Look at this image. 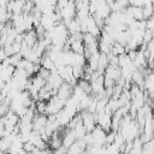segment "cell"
Wrapping results in <instances>:
<instances>
[{"label":"cell","instance_id":"obj_1","mask_svg":"<svg viewBox=\"0 0 154 154\" xmlns=\"http://www.w3.org/2000/svg\"><path fill=\"white\" fill-rule=\"evenodd\" d=\"M66 101L60 99L58 95H54L48 102H47V116H52V114H57L58 112H60L64 107H65Z\"/></svg>","mask_w":154,"mask_h":154},{"label":"cell","instance_id":"obj_2","mask_svg":"<svg viewBox=\"0 0 154 154\" xmlns=\"http://www.w3.org/2000/svg\"><path fill=\"white\" fill-rule=\"evenodd\" d=\"M58 72L63 77V79L65 82H67V83H70L72 85H75L78 82V79L73 76V67L70 66V65H64V66L58 67Z\"/></svg>","mask_w":154,"mask_h":154},{"label":"cell","instance_id":"obj_3","mask_svg":"<svg viewBox=\"0 0 154 154\" xmlns=\"http://www.w3.org/2000/svg\"><path fill=\"white\" fill-rule=\"evenodd\" d=\"M60 13H61L63 22H67V20H70V19L76 18V13H77L76 2L70 1V2H69V5H67L66 7H64L63 10H60Z\"/></svg>","mask_w":154,"mask_h":154},{"label":"cell","instance_id":"obj_4","mask_svg":"<svg viewBox=\"0 0 154 154\" xmlns=\"http://www.w3.org/2000/svg\"><path fill=\"white\" fill-rule=\"evenodd\" d=\"M93 137H94V144L97 146H106V137H107V131L103 130L101 126H96L93 131Z\"/></svg>","mask_w":154,"mask_h":154},{"label":"cell","instance_id":"obj_5","mask_svg":"<svg viewBox=\"0 0 154 154\" xmlns=\"http://www.w3.org/2000/svg\"><path fill=\"white\" fill-rule=\"evenodd\" d=\"M25 0H12L7 5V10L11 13H23L24 6H25Z\"/></svg>","mask_w":154,"mask_h":154},{"label":"cell","instance_id":"obj_6","mask_svg":"<svg viewBox=\"0 0 154 154\" xmlns=\"http://www.w3.org/2000/svg\"><path fill=\"white\" fill-rule=\"evenodd\" d=\"M66 24V28L70 32V35H73V34H77V32H82V29H81V23L77 18H73V19H70L67 22H64Z\"/></svg>","mask_w":154,"mask_h":154},{"label":"cell","instance_id":"obj_7","mask_svg":"<svg viewBox=\"0 0 154 154\" xmlns=\"http://www.w3.org/2000/svg\"><path fill=\"white\" fill-rule=\"evenodd\" d=\"M76 141H77V138H76L72 129H69L66 132H64V135H63V146L64 147L70 148Z\"/></svg>","mask_w":154,"mask_h":154},{"label":"cell","instance_id":"obj_8","mask_svg":"<svg viewBox=\"0 0 154 154\" xmlns=\"http://www.w3.org/2000/svg\"><path fill=\"white\" fill-rule=\"evenodd\" d=\"M40 65H41L42 67H45V69L49 70V71H52V70H54V69L57 67V66H55V64H54V61L49 58V55H48L47 53H45V54H43V57H42V59H41Z\"/></svg>","mask_w":154,"mask_h":154},{"label":"cell","instance_id":"obj_9","mask_svg":"<svg viewBox=\"0 0 154 154\" xmlns=\"http://www.w3.org/2000/svg\"><path fill=\"white\" fill-rule=\"evenodd\" d=\"M55 117H57V120L59 122L60 126H67V125H69V123H70V122H71V119H72V118H70V117L65 113V111H64V109H61L60 112H58V113L55 114Z\"/></svg>","mask_w":154,"mask_h":154},{"label":"cell","instance_id":"obj_10","mask_svg":"<svg viewBox=\"0 0 154 154\" xmlns=\"http://www.w3.org/2000/svg\"><path fill=\"white\" fill-rule=\"evenodd\" d=\"M130 12L131 16L134 17L135 20H142L143 19V7L140 6H130Z\"/></svg>","mask_w":154,"mask_h":154},{"label":"cell","instance_id":"obj_11","mask_svg":"<svg viewBox=\"0 0 154 154\" xmlns=\"http://www.w3.org/2000/svg\"><path fill=\"white\" fill-rule=\"evenodd\" d=\"M124 53H128L126 47H125L124 45H122V43H119V42H116V43L112 46V52H111L112 55L119 57V55H122V54H124Z\"/></svg>","mask_w":154,"mask_h":154},{"label":"cell","instance_id":"obj_12","mask_svg":"<svg viewBox=\"0 0 154 154\" xmlns=\"http://www.w3.org/2000/svg\"><path fill=\"white\" fill-rule=\"evenodd\" d=\"M153 16H154V5L153 4H149V5L143 6V19L144 20H148Z\"/></svg>","mask_w":154,"mask_h":154},{"label":"cell","instance_id":"obj_13","mask_svg":"<svg viewBox=\"0 0 154 154\" xmlns=\"http://www.w3.org/2000/svg\"><path fill=\"white\" fill-rule=\"evenodd\" d=\"M22 59H23V57H22V54H20V53L13 54V55H11V57H8V58H7V60H8L10 65H12V66H17Z\"/></svg>","mask_w":154,"mask_h":154},{"label":"cell","instance_id":"obj_14","mask_svg":"<svg viewBox=\"0 0 154 154\" xmlns=\"http://www.w3.org/2000/svg\"><path fill=\"white\" fill-rule=\"evenodd\" d=\"M116 135H117V132H114V131H108V132H107V137H106V146H107V144H112V143H114Z\"/></svg>","mask_w":154,"mask_h":154},{"label":"cell","instance_id":"obj_15","mask_svg":"<svg viewBox=\"0 0 154 154\" xmlns=\"http://www.w3.org/2000/svg\"><path fill=\"white\" fill-rule=\"evenodd\" d=\"M70 1L71 0H58V2H57V10H63L64 7H66L69 5Z\"/></svg>","mask_w":154,"mask_h":154},{"label":"cell","instance_id":"obj_16","mask_svg":"<svg viewBox=\"0 0 154 154\" xmlns=\"http://www.w3.org/2000/svg\"><path fill=\"white\" fill-rule=\"evenodd\" d=\"M34 149H35V144H34V143H31L30 141H28V142H25V143H24V150H26V152L31 153Z\"/></svg>","mask_w":154,"mask_h":154},{"label":"cell","instance_id":"obj_17","mask_svg":"<svg viewBox=\"0 0 154 154\" xmlns=\"http://www.w3.org/2000/svg\"><path fill=\"white\" fill-rule=\"evenodd\" d=\"M54 153H55V154H67V148H66V147H64V146H61L60 148L55 149V150H54Z\"/></svg>","mask_w":154,"mask_h":154},{"label":"cell","instance_id":"obj_18","mask_svg":"<svg viewBox=\"0 0 154 154\" xmlns=\"http://www.w3.org/2000/svg\"><path fill=\"white\" fill-rule=\"evenodd\" d=\"M0 154H10V153H8V152H1Z\"/></svg>","mask_w":154,"mask_h":154}]
</instances>
